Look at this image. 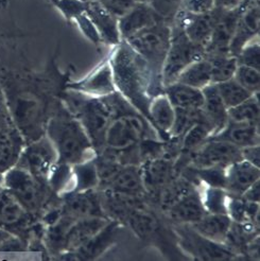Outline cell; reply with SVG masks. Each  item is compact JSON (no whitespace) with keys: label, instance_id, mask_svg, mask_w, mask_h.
<instances>
[{"label":"cell","instance_id":"6da1fadb","mask_svg":"<svg viewBox=\"0 0 260 261\" xmlns=\"http://www.w3.org/2000/svg\"><path fill=\"white\" fill-rule=\"evenodd\" d=\"M116 90L149 119V107L156 96L147 64L126 42L113 48L108 58Z\"/></svg>","mask_w":260,"mask_h":261},{"label":"cell","instance_id":"7a4b0ae2","mask_svg":"<svg viewBox=\"0 0 260 261\" xmlns=\"http://www.w3.org/2000/svg\"><path fill=\"white\" fill-rule=\"evenodd\" d=\"M45 132L60 163L73 166L97 156L84 127L65 108L61 99L49 116Z\"/></svg>","mask_w":260,"mask_h":261},{"label":"cell","instance_id":"3957f363","mask_svg":"<svg viewBox=\"0 0 260 261\" xmlns=\"http://www.w3.org/2000/svg\"><path fill=\"white\" fill-rule=\"evenodd\" d=\"M106 99L112 112L106 136L107 150L122 151L138 145L144 139L161 140L151 122L118 91Z\"/></svg>","mask_w":260,"mask_h":261},{"label":"cell","instance_id":"277c9868","mask_svg":"<svg viewBox=\"0 0 260 261\" xmlns=\"http://www.w3.org/2000/svg\"><path fill=\"white\" fill-rule=\"evenodd\" d=\"M60 99L84 127L97 155L100 154L106 149L107 130L112 120V112L106 97H90L76 90L65 88Z\"/></svg>","mask_w":260,"mask_h":261},{"label":"cell","instance_id":"5b68a950","mask_svg":"<svg viewBox=\"0 0 260 261\" xmlns=\"http://www.w3.org/2000/svg\"><path fill=\"white\" fill-rule=\"evenodd\" d=\"M170 36L171 25L163 20L124 41L147 64L156 96L164 93L163 68L170 44Z\"/></svg>","mask_w":260,"mask_h":261},{"label":"cell","instance_id":"8992f818","mask_svg":"<svg viewBox=\"0 0 260 261\" xmlns=\"http://www.w3.org/2000/svg\"><path fill=\"white\" fill-rule=\"evenodd\" d=\"M170 25V44L163 68L164 87L174 83L178 74L192 62L205 57L204 49L193 44L179 25L174 22H171Z\"/></svg>","mask_w":260,"mask_h":261},{"label":"cell","instance_id":"52a82bcc","mask_svg":"<svg viewBox=\"0 0 260 261\" xmlns=\"http://www.w3.org/2000/svg\"><path fill=\"white\" fill-rule=\"evenodd\" d=\"M4 188L14 197L29 215L40 211L43 204V184L25 168L15 165L3 174Z\"/></svg>","mask_w":260,"mask_h":261},{"label":"cell","instance_id":"ba28073f","mask_svg":"<svg viewBox=\"0 0 260 261\" xmlns=\"http://www.w3.org/2000/svg\"><path fill=\"white\" fill-rule=\"evenodd\" d=\"M174 231L179 244L191 256L202 260H229L237 254L226 244L204 238L189 224H176Z\"/></svg>","mask_w":260,"mask_h":261},{"label":"cell","instance_id":"9c48e42d","mask_svg":"<svg viewBox=\"0 0 260 261\" xmlns=\"http://www.w3.org/2000/svg\"><path fill=\"white\" fill-rule=\"evenodd\" d=\"M57 162V152L45 135V137L37 139L21 151L16 165L27 169L41 184L44 185L47 184L50 170Z\"/></svg>","mask_w":260,"mask_h":261},{"label":"cell","instance_id":"30bf717a","mask_svg":"<svg viewBox=\"0 0 260 261\" xmlns=\"http://www.w3.org/2000/svg\"><path fill=\"white\" fill-rule=\"evenodd\" d=\"M242 160L241 149L231 143L207 139L203 145L191 153L190 165L194 168H227Z\"/></svg>","mask_w":260,"mask_h":261},{"label":"cell","instance_id":"8fae6325","mask_svg":"<svg viewBox=\"0 0 260 261\" xmlns=\"http://www.w3.org/2000/svg\"><path fill=\"white\" fill-rule=\"evenodd\" d=\"M216 20V9L201 14L179 10L172 22L179 25L189 40L205 51V48L211 41Z\"/></svg>","mask_w":260,"mask_h":261},{"label":"cell","instance_id":"7c38bea8","mask_svg":"<svg viewBox=\"0 0 260 261\" xmlns=\"http://www.w3.org/2000/svg\"><path fill=\"white\" fill-rule=\"evenodd\" d=\"M66 88L96 98H103L114 94L117 90L114 84L109 59L104 60L92 72L82 77L81 80L68 82Z\"/></svg>","mask_w":260,"mask_h":261},{"label":"cell","instance_id":"4fadbf2b","mask_svg":"<svg viewBox=\"0 0 260 261\" xmlns=\"http://www.w3.org/2000/svg\"><path fill=\"white\" fill-rule=\"evenodd\" d=\"M260 0H254L241 13L229 46V55L237 57L240 50L250 42L259 38Z\"/></svg>","mask_w":260,"mask_h":261},{"label":"cell","instance_id":"5bb4252c","mask_svg":"<svg viewBox=\"0 0 260 261\" xmlns=\"http://www.w3.org/2000/svg\"><path fill=\"white\" fill-rule=\"evenodd\" d=\"M85 13L94 23L102 44L115 47L122 41L118 28V18L98 0H85Z\"/></svg>","mask_w":260,"mask_h":261},{"label":"cell","instance_id":"9a60e30c","mask_svg":"<svg viewBox=\"0 0 260 261\" xmlns=\"http://www.w3.org/2000/svg\"><path fill=\"white\" fill-rule=\"evenodd\" d=\"M110 220L111 219L107 217H85L77 219L65 234L62 251L72 253L81 249L99 230L107 225Z\"/></svg>","mask_w":260,"mask_h":261},{"label":"cell","instance_id":"2e32d148","mask_svg":"<svg viewBox=\"0 0 260 261\" xmlns=\"http://www.w3.org/2000/svg\"><path fill=\"white\" fill-rule=\"evenodd\" d=\"M63 197L65 198V203L63 208H61L62 214L73 220L85 217H107L101 200L95 190L83 192L72 191Z\"/></svg>","mask_w":260,"mask_h":261},{"label":"cell","instance_id":"e0dca14e","mask_svg":"<svg viewBox=\"0 0 260 261\" xmlns=\"http://www.w3.org/2000/svg\"><path fill=\"white\" fill-rule=\"evenodd\" d=\"M163 20L164 19L155 12L151 5L135 4L126 14L118 18V28L121 40L126 41L136 33Z\"/></svg>","mask_w":260,"mask_h":261},{"label":"cell","instance_id":"ac0fdd59","mask_svg":"<svg viewBox=\"0 0 260 261\" xmlns=\"http://www.w3.org/2000/svg\"><path fill=\"white\" fill-rule=\"evenodd\" d=\"M100 187H103L106 191L133 197H140L146 193L140 166L138 165H121L118 171Z\"/></svg>","mask_w":260,"mask_h":261},{"label":"cell","instance_id":"d6986e66","mask_svg":"<svg viewBox=\"0 0 260 261\" xmlns=\"http://www.w3.org/2000/svg\"><path fill=\"white\" fill-rule=\"evenodd\" d=\"M142 181L146 192H159L175 175L174 162L163 158L149 160L140 165Z\"/></svg>","mask_w":260,"mask_h":261},{"label":"cell","instance_id":"ffe728a7","mask_svg":"<svg viewBox=\"0 0 260 261\" xmlns=\"http://www.w3.org/2000/svg\"><path fill=\"white\" fill-rule=\"evenodd\" d=\"M166 213L176 224H193L207 214L197 188L187 192Z\"/></svg>","mask_w":260,"mask_h":261},{"label":"cell","instance_id":"44dd1931","mask_svg":"<svg viewBox=\"0 0 260 261\" xmlns=\"http://www.w3.org/2000/svg\"><path fill=\"white\" fill-rule=\"evenodd\" d=\"M225 190L232 195H242L260 178V169L240 160L225 168Z\"/></svg>","mask_w":260,"mask_h":261},{"label":"cell","instance_id":"7402d4cb","mask_svg":"<svg viewBox=\"0 0 260 261\" xmlns=\"http://www.w3.org/2000/svg\"><path fill=\"white\" fill-rule=\"evenodd\" d=\"M149 119L161 140L170 139V132L175 119V109L165 93L152 98L149 107Z\"/></svg>","mask_w":260,"mask_h":261},{"label":"cell","instance_id":"603a6c76","mask_svg":"<svg viewBox=\"0 0 260 261\" xmlns=\"http://www.w3.org/2000/svg\"><path fill=\"white\" fill-rule=\"evenodd\" d=\"M208 139L225 141L240 149L259 145V125L227 120L219 132Z\"/></svg>","mask_w":260,"mask_h":261},{"label":"cell","instance_id":"cb8c5ba5","mask_svg":"<svg viewBox=\"0 0 260 261\" xmlns=\"http://www.w3.org/2000/svg\"><path fill=\"white\" fill-rule=\"evenodd\" d=\"M120 227L119 221L110 220L107 225L99 230L95 236L90 239L81 249L75 252L68 253L75 255V259L80 260H92L103 255L116 240L117 232Z\"/></svg>","mask_w":260,"mask_h":261},{"label":"cell","instance_id":"d4e9b609","mask_svg":"<svg viewBox=\"0 0 260 261\" xmlns=\"http://www.w3.org/2000/svg\"><path fill=\"white\" fill-rule=\"evenodd\" d=\"M231 224L232 221L228 215L206 214L196 223L189 225L204 238L225 244Z\"/></svg>","mask_w":260,"mask_h":261},{"label":"cell","instance_id":"484cf974","mask_svg":"<svg viewBox=\"0 0 260 261\" xmlns=\"http://www.w3.org/2000/svg\"><path fill=\"white\" fill-rule=\"evenodd\" d=\"M202 91L204 96L202 111L206 117L207 121L213 126V135H215L226 124L228 120L227 109L225 108L222 99H221L217 85L215 83L204 87Z\"/></svg>","mask_w":260,"mask_h":261},{"label":"cell","instance_id":"4316f807","mask_svg":"<svg viewBox=\"0 0 260 261\" xmlns=\"http://www.w3.org/2000/svg\"><path fill=\"white\" fill-rule=\"evenodd\" d=\"M164 93L174 109L200 110L203 108L204 96L202 89L174 82L164 88Z\"/></svg>","mask_w":260,"mask_h":261},{"label":"cell","instance_id":"83f0119b","mask_svg":"<svg viewBox=\"0 0 260 261\" xmlns=\"http://www.w3.org/2000/svg\"><path fill=\"white\" fill-rule=\"evenodd\" d=\"M28 213L19 202L5 188L0 190V227L12 232L25 222Z\"/></svg>","mask_w":260,"mask_h":261},{"label":"cell","instance_id":"f1b7e54d","mask_svg":"<svg viewBox=\"0 0 260 261\" xmlns=\"http://www.w3.org/2000/svg\"><path fill=\"white\" fill-rule=\"evenodd\" d=\"M175 82L189 85L199 89L213 84L212 64L206 57L192 62L181 71Z\"/></svg>","mask_w":260,"mask_h":261},{"label":"cell","instance_id":"f546056e","mask_svg":"<svg viewBox=\"0 0 260 261\" xmlns=\"http://www.w3.org/2000/svg\"><path fill=\"white\" fill-rule=\"evenodd\" d=\"M74 190L83 192L95 190L100 185V178L95 159L88 160L72 166Z\"/></svg>","mask_w":260,"mask_h":261},{"label":"cell","instance_id":"4dcf8cb0","mask_svg":"<svg viewBox=\"0 0 260 261\" xmlns=\"http://www.w3.org/2000/svg\"><path fill=\"white\" fill-rule=\"evenodd\" d=\"M47 184L59 195H65L74 190L72 166L57 162L50 170Z\"/></svg>","mask_w":260,"mask_h":261},{"label":"cell","instance_id":"1f68e13d","mask_svg":"<svg viewBox=\"0 0 260 261\" xmlns=\"http://www.w3.org/2000/svg\"><path fill=\"white\" fill-rule=\"evenodd\" d=\"M21 151L16 135L0 130V171L3 174L17 164Z\"/></svg>","mask_w":260,"mask_h":261},{"label":"cell","instance_id":"d6a6232c","mask_svg":"<svg viewBox=\"0 0 260 261\" xmlns=\"http://www.w3.org/2000/svg\"><path fill=\"white\" fill-rule=\"evenodd\" d=\"M228 120L233 122L250 123L259 125L260 119V103L259 94L253 95L248 100L243 101L238 106L227 110Z\"/></svg>","mask_w":260,"mask_h":261},{"label":"cell","instance_id":"836d02e7","mask_svg":"<svg viewBox=\"0 0 260 261\" xmlns=\"http://www.w3.org/2000/svg\"><path fill=\"white\" fill-rule=\"evenodd\" d=\"M212 64L213 83L217 84L230 80L235 75L238 62L236 57L225 55H212L205 56Z\"/></svg>","mask_w":260,"mask_h":261},{"label":"cell","instance_id":"e575fe53","mask_svg":"<svg viewBox=\"0 0 260 261\" xmlns=\"http://www.w3.org/2000/svg\"><path fill=\"white\" fill-rule=\"evenodd\" d=\"M214 134L213 126L206 122L201 121L193 124L181 137V152L193 153L198 150L203 143Z\"/></svg>","mask_w":260,"mask_h":261},{"label":"cell","instance_id":"d590c367","mask_svg":"<svg viewBox=\"0 0 260 261\" xmlns=\"http://www.w3.org/2000/svg\"><path fill=\"white\" fill-rule=\"evenodd\" d=\"M200 194L207 214L227 215L228 192L225 189L202 185Z\"/></svg>","mask_w":260,"mask_h":261},{"label":"cell","instance_id":"8d00e7d4","mask_svg":"<svg viewBox=\"0 0 260 261\" xmlns=\"http://www.w3.org/2000/svg\"><path fill=\"white\" fill-rule=\"evenodd\" d=\"M217 88L225 108L231 109L253 96L250 91L242 87L235 79L217 83Z\"/></svg>","mask_w":260,"mask_h":261},{"label":"cell","instance_id":"74e56055","mask_svg":"<svg viewBox=\"0 0 260 261\" xmlns=\"http://www.w3.org/2000/svg\"><path fill=\"white\" fill-rule=\"evenodd\" d=\"M235 79L242 87L250 91L251 94H259L260 90V70L244 66V65H238L235 75Z\"/></svg>","mask_w":260,"mask_h":261},{"label":"cell","instance_id":"f35d334b","mask_svg":"<svg viewBox=\"0 0 260 261\" xmlns=\"http://www.w3.org/2000/svg\"><path fill=\"white\" fill-rule=\"evenodd\" d=\"M200 182L204 186L225 189L226 176L223 168H194Z\"/></svg>","mask_w":260,"mask_h":261},{"label":"cell","instance_id":"ab89813d","mask_svg":"<svg viewBox=\"0 0 260 261\" xmlns=\"http://www.w3.org/2000/svg\"><path fill=\"white\" fill-rule=\"evenodd\" d=\"M68 21H73L85 12V0H47Z\"/></svg>","mask_w":260,"mask_h":261},{"label":"cell","instance_id":"60d3db41","mask_svg":"<svg viewBox=\"0 0 260 261\" xmlns=\"http://www.w3.org/2000/svg\"><path fill=\"white\" fill-rule=\"evenodd\" d=\"M260 44L259 38L246 44L237 55L236 59L238 65H244V66L253 67L260 70Z\"/></svg>","mask_w":260,"mask_h":261},{"label":"cell","instance_id":"b9f144b4","mask_svg":"<svg viewBox=\"0 0 260 261\" xmlns=\"http://www.w3.org/2000/svg\"><path fill=\"white\" fill-rule=\"evenodd\" d=\"M183 0H152L151 7L167 22L171 23L181 8Z\"/></svg>","mask_w":260,"mask_h":261},{"label":"cell","instance_id":"7bdbcfd3","mask_svg":"<svg viewBox=\"0 0 260 261\" xmlns=\"http://www.w3.org/2000/svg\"><path fill=\"white\" fill-rule=\"evenodd\" d=\"M73 21L76 23L77 28L80 29V31L83 33V35L87 38V40H89L96 46H98L99 44H102L98 31L96 30L94 23L90 21L85 12L80 16H77Z\"/></svg>","mask_w":260,"mask_h":261},{"label":"cell","instance_id":"ee69618b","mask_svg":"<svg viewBox=\"0 0 260 261\" xmlns=\"http://www.w3.org/2000/svg\"><path fill=\"white\" fill-rule=\"evenodd\" d=\"M98 2L117 18L126 14L136 4L134 0H98Z\"/></svg>","mask_w":260,"mask_h":261},{"label":"cell","instance_id":"f6af8a7d","mask_svg":"<svg viewBox=\"0 0 260 261\" xmlns=\"http://www.w3.org/2000/svg\"><path fill=\"white\" fill-rule=\"evenodd\" d=\"M215 9V0H183L180 10L186 12L196 13H208Z\"/></svg>","mask_w":260,"mask_h":261},{"label":"cell","instance_id":"bcb514c9","mask_svg":"<svg viewBox=\"0 0 260 261\" xmlns=\"http://www.w3.org/2000/svg\"><path fill=\"white\" fill-rule=\"evenodd\" d=\"M241 156L242 160L249 162L250 164L259 167V162H260V146L255 145V146H250V147H245L241 149Z\"/></svg>","mask_w":260,"mask_h":261},{"label":"cell","instance_id":"7dc6e473","mask_svg":"<svg viewBox=\"0 0 260 261\" xmlns=\"http://www.w3.org/2000/svg\"><path fill=\"white\" fill-rule=\"evenodd\" d=\"M259 194H260V179L254 182V184L246 190L241 197L248 202L259 203Z\"/></svg>","mask_w":260,"mask_h":261},{"label":"cell","instance_id":"c3c4849f","mask_svg":"<svg viewBox=\"0 0 260 261\" xmlns=\"http://www.w3.org/2000/svg\"><path fill=\"white\" fill-rule=\"evenodd\" d=\"M243 0H215V9L229 11L238 8Z\"/></svg>","mask_w":260,"mask_h":261},{"label":"cell","instance_id":"681fc988","mask_svg":"<svg viewBox=\"0 0 260 261\" xmlns=\"http://www.w3.org/2000/svg\"><path fill=\"white\" fill-rule=\"evenodd\" d=\"M15 233L11 232L10 230L4 228V227H0V247H2L9 239H11L13 236H14Z\"/></svg>","mask_w":260,"mask_h":261},{"label":"cell","instance_id":"f907efd6","mask_svg":"<svg viewBox=\"0 0 260 261\" xmlns=\"http://www.w3.org/2000/svg\"><path fill=\"white\" fill-rule=\"evenodd\" d=\"M136 4H145V5H150L152 0H134Z\"/></svg>","mask_w":260,"mask_h":261},{"label":"cell","instance_id":"816d5d0a","mask_svg":"<svg viewBox=\"0 0 260 261\" xmlns=\"http://www.w3.org/2000/svg\"><path fill=\"white\" fill-rule=\"evenodd\" d=\"M4 189V182H3V174L0 175V190Z\"/></svg>","mask_w":260,"mask_h":261}]
</instances>
